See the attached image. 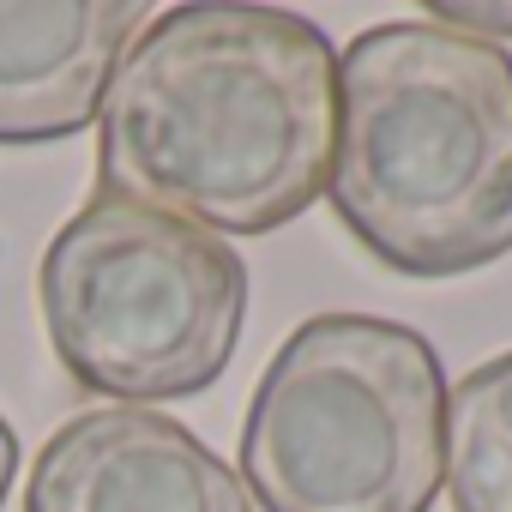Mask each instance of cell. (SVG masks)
<instances>
[{
    "instance_id": "6da1fadb",
    "label": "cell",
    "mask_w": 512,
    "mask_h": 512,
    "mask_svg": "<svg viewBox=\"0 0 512 512\" xmlns=\"http://www.w3.org/2000/svg\"><path fill=\"white\" fill-rule=\"evenodd\" d=\"M338 49L284 7L157 13L97 109V193L223 235L296 223L332 175Z\"/></svg>"
},
{
    "instance_id": "7a4b0ae2",
    "label": "cell",
    "mask_w": 512,
    "mask_h": 512,
    "mask_svg": "<svg viewBox=\"0 0 512 512\" xmlns=\"http://www.w3.org/2000/svg\"><path fill=\"white\" fill-rule=\"evenodd\" d=\"M326 193L398 278H470L512 253V55L434 19L368 25L338 55Z\"/></svg>"
},
{
    "instance_id": "3957f363",
    "label": "cell",
    "mask_w": 512,
    "mask_h": 512,
    "mask_svg": "<svg viewBox=\"0 0 512 512\" xmlns=\"http://www.w3.org/2000/svg\"><path fill=\"white\" fill-rule=\"evenodd\" d=\"M260 512H428L446 482V380L422 332L314 314L266 362L241 422Z\"/></svg>"
},
{
    "instance_id": "277c9868",
    "label": "cell",
    "mask_w": 512,
    "mask_h": 512,
    "mask_svg": "<svg viewBox=\"0 0 512 512\" xmlns=\"http://www.w3.org/2000/svg\"><path fill=\"white\" fill-rule=\"evenodd\" d=\"M37 308L73 386L151 410L217 386L247 326V266L199 223L91 193L43 247Z\"/></svg>"
},
{
    "instance_id": "5b68a950",
    "label": "cell",
    "mask_w": 512,
    "mask_h": 512,
    "mask_svg": "<svg viewBox=\"0 0 512 512\" xmlns=\"http://www.w3.org/2000/svg\"><path fill=\"white\" fill-rule=\"evenodd\" d=\"M25 512H253V500L241 476L175 416L103 404L43 440Z\"/></svg>"
},
{
    "instance_id": "8992f818",
    "label": "cell",
    "mask_w": 512,
    "mask_h": 512,
    "mask_svg": "<svg viewBox=\"0 0 512 512\" xmlns=\"http://www.w3.org/2000/svg\"><path fill=\"white\" fill-rule=\"evenodd\" d=\"M145 25L151 7L139 0H0V145L91 127Z\"/></svg>"
},
{
    "instance_id": "52a82bcc",
    "label": "cell",
    "mask_w": 512,
    "mask_h": 512,
    "mask_svg": "<svg viewBox=\"0 0 512 512\" xmlns=\"http://www.w3.org/2000/svg\"><path fill=\"white\" fill-rule=\"evenodd\" d=\"M452 512H512V350L446 392Z\"/></svg>"
},
{
    "instance_id": "ba28073f",
    "label": "cell",
    "mask_w": 512,
    "mask_h": 512,
    "mask_svg": "<svg viewBox=\"0 0 512 512\" xmlns=\"http://www.w3.org/2000/svg\"><path fill=\"white\" fill-rule=\"evenodd\" d=\"M428 19L446 25V31H464V37H476V43L512 37V7H494V0H488V7H482V0H434Z\"/></svg>"
},
{
    "instance_id": "9c48e42d",
    "label": "cell",
    "mask_w": 512,
    "mask_h": 512,
    "mask_svg": "<svg viewBox=\"0 0 512 512\" xmlns=\"http://www.w3.org/2000/svg\"><path fill=\"white\" fill-rule=\"evenodd\" d=\"M13 476H19V434L7 428V416H0V506H7Z\"/></svg>"
}]
</instances>
